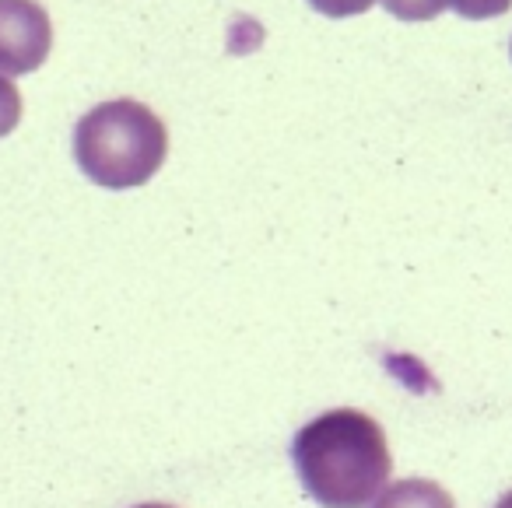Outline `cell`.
Wrapping results in <instances>:
<instances>
[{"label":"cell","mask_w":512,"mask_h":508,"mask_svg":"<svg viewBox=\"0 0 512 508\" xmlns=\"http://www.w3.org/2000/svg\"><path fill=\"white\" fill-rule=\"evenodd\" d=\"M449 4H453L456 15L474 18V22H481V18H498L512 8V0H449Z\"/></svg>","instance_id":"cell-7"},{"label":"cell","mask_w":512,"mask_h":508,"mask_svg":"<svg viewBox=\"0 0 512 508\" xmlns=\"http://www.w3.org/2000/svg\"><path fill=\"white\" fill-rule=\"evenodd\" d=\"M169 155V130L144 102L116 99L95 106L74 127V158L95 186H144Z\"/></svg>","instance_id":"cell-2"},{"label":"cell","mask_w":512,"mask_h":508,"mask_svg":"<svg viewBox=\"0 0 512 508\" xmlns=\"http://www.w3.org/2000/svg\"><path fill=\"white\" fill-rule=\"evenodd\" d=\"M53 50V22L36 0H0V74L18 78L46 64Z\"/></svg>","instance_id":"cell-3"},{"label":"cell","mask_w":512,"mask_h":508,"mask_svg":"<svg viewBox=\"0 0 512 508\" xmlns=\"http://www.w3.org/2000/svg\"><path fill=\"white\" fill-rule=\"evenodd\" d=\"M491 508H512V491H509V494H502V498H498Z\"/></svg>","instance_id":"cell-9"},{"label":"cell","mask_w":512,"mask_h":508,"mask_svg":"<svg viewBox=\"0 0 512 508\" xmlns=\"http://www.w3.org/2000/svg\"><path fill=\"white\" fill-rule=\"evenodd\" d=\"M383 4L400 22H428L439 11H446V0H383Z\"/></svg>","instance_id":"cell-5"},{"label":"cell","mask_w":512,"mask_h":508,"mask_svg":"<svg viewBox=\"0 0 512 508\" xmlns=\"http://www.w3.org/2000/svg\"><path fill=\"white\" fill-rule=\"evenodd\" d=\"M18 120H22V95L0 74V137H8L18 127Z\"/></svg>","instance_id":"cell-6"},{"label":"cell","mask_w":512,"mask_h":508,"mask_svg":"<svg viewBox=\"0 0 512 508\" xmlns=\"http://www.w3.org/2000/svg\"><path fill=\"white\" fill-rule=\"evenodd\" d=\"M137 508H172V505H155V501H151V505H137Z\"/></svg>","instance_id":"cell-10"},{"label":"cell","mask_w":512,"mask_h":508,"mask_svg":"<svg viewBox=\"0 0 512 508\" xmlns=\"http://www.w3.org/2000/svg\"><path fill=\"white\" fill-rule=\"evenodd\" d=\"M309 4L327 18H351V15H365L376 0H309Z\"/></svg>","instance_id":"cell-8"},{"label":"cell","mask_w":512,"mask_h":508,"mask_svg":"<svg viewBox=\"0 0 512 508\" xmlns=\"http://www.w3.org/2000/svg\"><path fill=\"white\" fill-rule=\"evenodd\" d=\"M372 508H456V501H453V494L442 484H435V480L407 477L386 487V491L372 501Z\"/></svg>","instance_id":"cell-4"},{"label":"cell","mask_w":512,"mask_h":508,"mask_svg":"<svg viewBox=\"0 0 512 508\" xmlns=\"http://www.w3.org/2000/svg\"><path fill=\"white\" fill-rule=\"evenodd\" d=\"M292 459L302 487L323 508H365L386 491L393 456L386 431L362 410H327L295 435Z\"/></svg>","instance_id":"cell-1"}]
</instances>
